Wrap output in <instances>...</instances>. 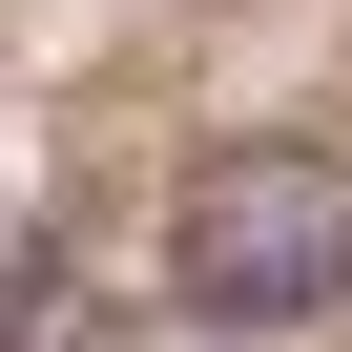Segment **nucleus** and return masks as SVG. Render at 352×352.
<instances>
[{"mask_svg": "<svg viewBox=\"0 0 352 352\" xmlns=\"http://www.w3.org/2000/svg\"><path fill=\"white\" fill-rule=\"evenodd\" d=\"M166 290H187L208 331L331 311V290H352V145H290V124L208 145L187 187H166Z\"/></svg>", "mask_w": 352, "mask_h": 352, "instance_id": "nucleus-1", "label": "nucleus"}]
</instances>
